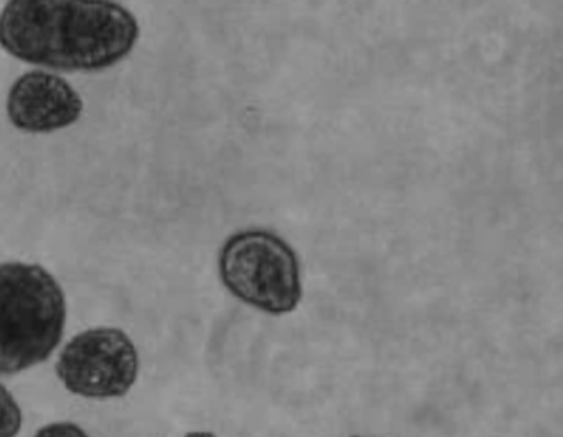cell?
<instances>
[{
  "label": "cell",
  "mask_w": 563,
  "mask_h": 437,
  "mask_svg": "<svg viewBox=\"0 0 563 437\" xmlns=\"http://www.w3.org/2000/svg\"><path fill=\"white\" fill-rule=\"evenodd\" d=\"M140 38L133 12L114 2H9L0 12V45L25 64L51 70H107Z\"/></svg>",
  "instance_id": "obj_1"
},
{
  "label": "cell",
  "mask_w": 563,
  "mask_h": 437,
  "mask_svg": "<svg viewBox=\"0 0 563 437\" xmlns=\"http://www.w3.org/2000/svg\"><path fill=\"white\" fill-rule=\"evenodd\" d=\"M67 298L41 265H0V377L22 373L52 357L65 334Z\"/></svg>",
  "instance_id": "obj_2"
},
{
  "label": "cell",
  "mask_w": 563,
  "mask_h": 437,
  "mask_svg": "<svg viewBox=\"0 0 563 437\" xmlns=\"http://www.w3.org/2000/svg\"><path fill=\"white\" fill-rule=\"evenodd\" d=\"M219 272L236 299L266 314H289L301 302L298 256L275 233L249 229L230 236L220 251Z\"/></svg>",
  "instance_id": "obj_3"
},
{
  "label": "cell",
  "mask_w": 563,
  "mask_h": 437,
  "mask_svg": "<svg viewBox=\"0 0 563 437\" xmlns=\"http://www.w3.org/2000/svg\"><path fill=\"white\" fill-rule=\"evenodd\" d=\"M55 373L71 394L87 400H117L136 384L140 354L121 328H88L65 345Z\"/></svg>",
  "instance_id": "obj_4"
},
{
  "label": "cell",
  "mask_w": 563,
  "mask_h": 437,
  "mask_svg": "<svg viewBox=\"0 0 563 437\" xmlns=\"http://www.w3.org/2000/svg\"><path fill=\"white\" fill-rule=\"evenodd\" d=\"M84 100L65 78L34 70L22 75L8 97L11 123L25 133H54L77 123Z\"/></svg>",
  "instance_id": "obj_5"
},
{
  "label": "cell",
  "mask_w": 563,
  "mask_h": 437,
  "mask_svg": "<svg viewBox=\"0 0 563 437\" xmlns=\"http://www.w3.org/2000/svg\"><path fill=\"white\" fill-rule=\"evenodd\" d=\"M24 414L14 394L0 383V437H18Z\"/></svg>",
  "instance_id": "obj_6"
},
{
  "label": "cell",
  "mask_w": 563,
  "mask_h": 437,
  "mask_svg": "<svg viewBox=\"0 0 563 437\" xmlns=\"http://www.w3.org/2000/svg\"><path fill=\"white\" fill-rule=\"evenodd\" d=\"M32 437H91L84 427L68 421L51 423L41 427Z\"/></svg>",
  "instance_id": "obj_7"
},
{
  "label": "cell",
  "mask_w": 563,
  "mask_h": 437,
  "mask_svg": "<svg viewBox=\"0 0 563 437\" xmlns=\"http://www.w3.org/2000/svg\"><path fill=\"white\" fill-rule=\"evenodd\" d=\"M184 437H219L217 434L207 433V430H194V433L186 434Z\"/></svg>",
  "instance_id": "obj_8"
},
{
  "label": "cell",
  "mask_w": 563,
  "mask_h": 437,
  "mask_svg": "<svg viewBox=\"0 0 563 437\" xmlns=\"http://www.w3.org/2000/svg\"><path fill=\"white\" fill-rule=\"evenodd\" d=\"M354 437H361V436H354Z\"/></svg>",
  "instance_id": "obj_9"
}]
</instances>
